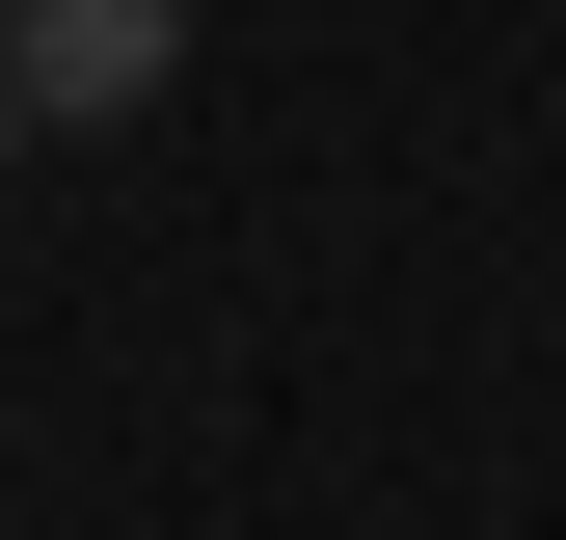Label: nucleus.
<instances>
[{"instance_id":"nucleus-1","label":"nucleus","mask_w":566,"mask_h":540,"mask_svg":"<svg viewBox=\"0 0 566 540\" xmlns=\"http://www.w3.org/2000/svg\"><path fill=\"white\" fill-rule=\"evenodd\" d=\"M189 54V0H0V82H28V135H135Z\"/></svg>"},{"instance_id":"nucleus-2","label":"nucleus","mask_w":566,"mask_h":540,"mask_svg":"<svg viewBox=\"0 0 566 540\" xmlns=\"http://www.w3.org/2000/svg\"><path fill=\"white\" fill-rule=\"evenodd\" d=\"M0 163H28V82H0Z\"/></svg>"}]
</instances>
